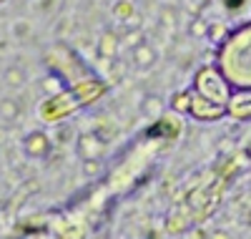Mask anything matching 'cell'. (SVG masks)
Returning <instances> with one entry per match:
<instances>
[{
    "instance_id": "7402d4cb",
    "label": "cell",
    "mask_w": 251,
    "mask_h": 239,
    "mask_svg": "<svg viewBox=\"0 0 251 239\" xmlns=\"http://www.w3.org/2000/svg\"><path fill=\"white\" fill-rule=\"evenodd\" d=\"M83 171H86V177H98L100 174V159H86L83 161Z\"/></svg>"
},
{
    "instance_id": "277c9868",
    "label": "cell",
    "mask_w": 251,
    "mask_h": 239,
    "mask_svg": "<svg viewBox=\"0 0 251 239\" xmlns=\"http://www.w3.org/2000/svg\"><path fill=\"white\" fill-rule=\"evenodd\" d=\"M194 89L206 96V98H211L216 103H228V98H231L234 93V86L228 83V78L219 71V66L214 63V66H201L196 73H194Z\"/></svg>"
},
{
    "instance_id": "8fae6325",
    "label": "cell",
    "mask_w": 251,
    "mask_h": 239,
    "mask_svg": "<svg viewBox=\"0 0 251 239\" xmlns=\"http://www.w3.org/2000/svg\"><path fill=\"white\" fill-rule=\"evenodd\" d=\"M118 48H121V38L113 33V30H106L100 38H98V56L106 58V60H113L118 56Z\"/></svg>"
},
{
    "instance_id": "ba28073f",
    "label": "cell",
    "mask_w": 251,
    "mask_h": 239,
    "mask_svg": "<svg viewBox=\"0 0 251 239\" xmlns=\"http://www.w3.org/2000/svg\"><path fill=\"white\" fill-rule=\"evenodd\" d=\"M50 149H53V141L46 131H30L23 139V151L28 159H48Z\"/></svg>"
},
{
    "instance_id": "5b68a950",
    "label": "cell",
    "mask_w": 251,
    "mask_h": 239,
    "mask_svg": "<svg viewBox=\"0 0 251 239\" xmlns=\"http://www.w3.org/2000/svg\"><path fill=\"white\" fill-rule=\"evenodd\" d=\"M188 114L196 121H219V119L228 116V108L224 103H216L211 98L201 96L196 89H191V108H188Z\"/></svg>"
},
{
    "instance_id": "52a82bcc",
    "label": "cell",
    "mask_w": 251,
    "mask_h": 239,
    "mask_svg": "<svg viewBox=\"0 0 251 239\" xmlns=\"http://www.w3.org/2000/svg\"><path fill=\"white\" fill-rule=\"evenodd\" d=\"M75 154L80 156V161L86 159H100L106 154V141L100 139V134L96 131H86L75 139Z\"/></svg>"
},
{
    "instance_id": "3957f363",
    "label": "cell",
    "mask_w": 251,
    "mask_h": 239,
    "mask_svg": "<svg viewBox=\"0 0 251 239\" xmlns=\"http://www.w3.org/2000/svg\"><path fill=\"white\" fill-rule=\"evenodd\" d=\"M224 181H226V177L216 179L214 184H203V186H196V189L188 191V199H186L183 209L188 211V216H191L194 222H203L206 216L219 207L221 191H224Z\"/></svg>"
},
{
    "instance_id": "ac0fdd59",
    "label": "cell",
    "mask_w": 251,
    "mask_h": 239,
    "mask_svg": "<svg viewBox=\"0 0 251 239\" xmlns=\"http://www.w3.org/2000/svg\"><path fill=\"white\" fill-rule=\"evenodd\" d=\"M143 111L149 114V116H153V119H158V116L163 114V106H161V98H156V96H151V98H146V103H143Z\"/></svg>"
},
{
    "instance_id": "d6986e66",
    "label": "cell",
    "mask_w": 251,
    "mask_h": 239,
    "mask_svg": "<svg viewBox=\"0 0 251 239\" xmlns=\"http://www.w3.org/2000/svg\"><path fill=\"white\" fill-rule=\"evenodd\" d=\"M188 33H191L194 38H206L208 35V23L203 18H194L191 20V28H188Z\"/></svg>"
},
{
    "instance_id": "ffe728a7",
    "label": "cell",
    "mask_w": 251,
    "mask_h": 239,
    "mask_svg": "<svg viewBox=\"0 0 251 239\" xmlns=\"http://www.w3.org/2000/svg\"><path fill=\"white\" fill-rule=\"evenodd\" d=\"M5 81H8L10 86H15V89H20V86L25 83V73L20 71V68H10V71L5 73Z\"/></svg>"
},
{
    "instance_id": "7c38bea8",
    "label": "cell",
    "mask_w": 251,
    "mask_h": 239,
    "mask_svg": "<svg viewBox=\"0 0 251 239\" xmlns=\"http://www.w3.org/2000/svg\"><path fill=\"white\" fill-rule=\"evenodd\" d=\"M191 224H194V219L188 216V211L178 209V211L169 214V219H166V232H169V234H183Z\"/></svg>"
},
{
    "instance_id": "8992f818",
    "label": "cell",
    "mask_w": 251,
    "mask_h": 239,
    "mask_svg": "<svg viewBox=\"0 0 251 239\" xmlns=\"http://www.w3.org/2000/svg\"><path fill=\"white\" fill-rule=\"evenodd\" d=\"M181 114H176L174 108L169 114H161L153 123H151V128H149V136H163L166 141H174V139H178L181 136V131H183V121L178 119Z\"/></svg>"
},
{
    "instance_id": "7a4b0ae2",
    "label": "cell",
    "mask_w": 251,
    "mask_h": 239,
    "mask_svg": "<svg viewBox=\"0 0 251 239\" xmlns=\"http://www.w3.org/2000/svg\"><path fill=\"white\" fill-rule=\"evenodd\" d=\"M106 91H108V83L88 73V76L73 81L68 89H63L60 93L48 96L43 103H40L38 114H40V119H43L46 123H58L66 116L80 111V108L100 101L103 96H106Z\"/></svg>"
},
{
    "instance_id": "cb8c5ba5",
    "label": "cell",
    "mask_w": 251,
    "mask_h": 239,
    "mask_svg": "<svg viewBox=\"0 0 251 239\" xmlns=\"http://www.w3.org/2000/svg\"><path fill=\"white\" fill-rule=\"evenodd\" d=\"M3 3H8V0H0V5H3Z\"/></svg>"
},
{
    "instance_id": "6da1fadb",
    "label": "cell",
    "mask_w": 251,
    "mask_h": 239,
    "mask_svg": "<svg viewBox=\"0 0 251 239\" xmlns=\"http://www.w3.org/2000/svg\"><path fill=\"white\" fill-rule=\"evenodd\" d=\"M214 63L234 89H251V20L236 26L216 46Z\"/></svg>"
},
{
    "instance_id": "30bf717a",
    "label": "cell",
    "mask_w": 251,
    "mask_h": 239,
    "mask_svg": "<svg viewBox=\"0 0 251 239\" xmlns=\"http://www.w3.org/2000/svg\"><path fill=\"white\" fill-rule=\"evenodd\" d=\"M131 58H133V63H136L138 68H151L153 63H156V51H153L151 43L141 40L138 46L131 48Z\"/></svg>"
},
{
    "instance_id": "44dd1931",
    "label": "cell",
    "mask_w": 251,
    "mask_h": 239,
    "mask_svg": "<svg viewBox=\"0 0 251 239\" xmlns=\"http://www.w3.org/2000/svg\"><path fill=\"white\" fill-rule=\"evenodd\" d=\"M176 20H178V15H176V10H174L171 5H166V8L161 10V23H163L166 28H174Z\"/></svg>"
},
{
    "instance_id": "5bb4252c",
    "label": "cell",
    "mask_w": 251,
    "mask_h": 239,
    "mask_svg": "<svg viewBox=\"0 0 251 239\" xmlns=\"http://www.w3.org/2000/svg\"><path fill=\"white\" fill-rule=\"evenodd\" d=\"M18 116H20L18 101H15V98H0V121L10 123V121H15Z\"/></svg>"
},
{
    "instance_id": "603a6c76",
    "label": "cell",
    "mask_w": 251,
    "mask_h": 239,
    "mask_svg": "<svg viewBox=\"0 0 251 239\" xmlns=\"http://www.w3.org/2000/svg\"><path fill=\"white\" fill-rule=\"evenodd\" d=\"M221 3H224L226 13H239V10L249 3V0H221Z\"/></svg>"
},
{
    "instance_id": "9a60e30c",
    "label": "cell",
    "mask_w": 251,
    "mask_h": 239,
    "mask_svg": "<svg viewBox=\"0 0 251 239\" xmlns=\"http://www.w3.org/2000/svg\"><path fill=\"white\" fill-rule=\"evenodd\" d=\"M169 106L174 108L176 114H188V108H191V89H186V91H178L171 96Z\"/></svg>"
},
{
    "instance_id": "4fadbf2b",
    "label": "cell",
    "mask_w": 251,
    "mask_h": 239,
    "mask_svg": "<svg viewBox=\"0 0 251 239\" xmlns=\"http://www.w3.org/2000/svg\"><path fill=\"white\" fill-rule=\"evenodd\" d=\"M63 89H68V78L63 76V73L53 71L48 78H43V91H46L48 96H55V93H60Z\"/></svg>"
},
{
    "instance_id": "2e32d148",
    "label": "cell",
    "mask_w": 251,
    "mask_h": 239,
    "mask_svg": "<svg viewBox=\"0 0 251 239\" xmlns=\"http://www.w3.org/2000/svg\"><path fill=\"white\" fill-rule=\"evenodd\" d=\"M136 15V8L131 0H118V3L113 5V18L121 20V23H128V20Z\"/></svg>"
},
{
    "instance_id": "9c48e42d",
    "label": "cell",
    "mask_w": 251,
    "mask_h": 239,
    "mask_svg": "<svg viewBox=\"0 0 251 239\" xmlns=\"http://www.w3.org/2000/svg\"><path fill=\"white\" fill-rule=\"evenodd\" d=\"M228 116L236 121H251V89H234L226 103Z\"/></svg>"
},
{
    "instance_id": "e0dca14e",
    "label": "cell",
    "mask_w": 251,
    "mask_h": 239,
    "mask_svg": "<svg viewBox=\"0 0 251 239\" xmlns=\"http://www.w3.org/2000/svg\"><path fill=\"white\" fill-rule=\"evenodd\" d=\"M228 33H231V30H228L224 23H208V35H206V38L211 40L214 46H221V43L226 40V35H228Z\"/></svg>"
}]
</instances>
